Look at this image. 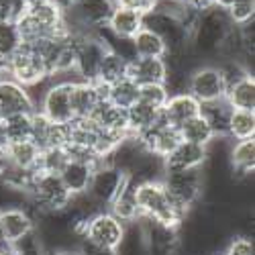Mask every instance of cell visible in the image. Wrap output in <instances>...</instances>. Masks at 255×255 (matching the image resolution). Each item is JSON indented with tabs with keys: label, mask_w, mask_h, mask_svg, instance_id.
<instances>
[{
	"label": "cell",
	"mask_w": 255,
	"mask_h": 255,
	"mask_svg": "<svg viewBox=\"0 0 255 255\" xmlns=\"http://www.w3.org/2000/svg\"><path fill=\"white\" fill-rule=\"evenodd\" d=\"M231 29H233V25H231L227 12L217 6H210L208 10L198 14L196 25H194L192 33H190V47H192V51L198 57L219 53L223 41L227 39Z\"/></svg>",
	"instance_id": "1"
},
{
	"label": "cell",
	"mask_w": 255,
	"mask_h": 255,
	"mask_svg": "<svg viewBox=\"0 0 255 255\" xmlns=\"http://www.w3.org/2000/svg\"><path fill=\"white\" fill-rule=\"evenodd\" d=\"M27 196H29V206H33L39 215H57V212L66 210L72 202V196L66 190V186H63L61 178L57 174H45V172L33 174Z\"/></svg>",
	"instance_id": "2"
},
{
	"label": "cell",
	"mask_w": 255,
	"mask_h": 255,
	"mask_svg": "<svg viewBox=\"0 0 255 255\" xmlns=\"http://www.w3.org/2000/svg\"><path fill=\"white\" fill-rule=\"evenodd\" d=\"M161 186L172 202L186 210H192L204 194V167L165 169L161 176Z\"/></svg>",
	"instance_id": "3"
},
{
	"label": "cell",
	"mask_w": 255,
	"mask_h": 255,
	"mask_svg": "<svg viewBox=\"0 0 255 255\" xmlns=\"http://www.w3.org/2000/svg\"><path fill=\"white\" fill-rule=\"evenodd\" d=\"M72 82L70 78H49L41 92L35 111L57 125H68L72 115Z\"/></svg>",
	"instance_id": "4"
},
{
	"label": "cell",
	"mask_w": 255,
	"mask_h": 255,
	"mask_svg": "<svg viewBox=\"0 0 255 255\" xmlns=\"http://www.w3.org/2000/svg\"><path fill=\"white\" fill-rule=\"evenodd\" d=\"M80 237L119 251L127 237V225L121 223L117 217H113L109 210H100L84 223Z\"/></svg>",
	"instance_id": "5"
},
{
	"label": "cell",
	"mask_w": 255,
	"mask_h": 255,
	"mask_svg": "<svg viewBox=\"0 0 255 255\" xmlns=\"http://www.w3.org/2000/svg\"><path fill=\"white\" fill-rule=\"evenodd\" d=\"M6 76L25 88H35L45 80H49L45 63L41 61V57L35 53L33 47L25 43L6 61Z\"/></svg>",
	"instance_id": "6"
},
{
	"label": "cell",
	"mask_w": 255,
	"mask_h": 255,
	"mask_svg": "<svg viewBox=\"0 0 255 255\" xmlns=\"http://www.w3.org/2000/svg\"><path fill=\"white\" fill-rule=\"evenodd\" d=\"M37 233V217L31 208L6 206L0 208V239L6 245L16 247Z\"/></svg>",
	"instance_id": "7"
},
{
	"label": "cell",
	"mask_w": 255,
	"mask_h": 255,
	"mask_svg": "<svg viewBox=\"0 0 255 255\" xmlns=\"http://www.w3.org/2000/svg\"><path fill=\"white\" fill-rule=\"evenodd\" d=\"M188 94H192L200 104L223 100L227 86L215 63H200L188 76Z\"/></svg>",
	"instance_id": "8"
},
{
	"label": "cell",
	"mask_w": 255,
	"mask_h": 255,
	"mask_svg": "<svg viewBox=\"0 0 255 255\" xmlns=\"http://www.w3.org/2000/svg\"><path fill=\"white\" fill-rule=\"evenodd\" d=\"M127 176L117 169L115 165L111 163H98L92 172V180H90V186H88V198L94 200L100 208H106L111 204V200L117 196V192L123 188Z\"/></svg>",
	"instance_id": "9"
},
{
	"label": "cell",
	"mask_w": 255,
	"mask_h": 255,
	"mask_svg": "<svg viewBox=\"0 0 255 255\" xmlns=\"http://www.w3.org/2000/svg\"><path fill=\"white\" fill-rule=\"evenodd\" d=\"M106 53L104 41L98 33H86L76 37V74L80 80H96V72L100 66V59Z\"/></svg>",
	"instance_id": "10"
},
{
	"label": "cell",
	"mask_w": 255,
	"mask_h": 255,
	"mask_svg": "<svg viewBox=\"0 0 255 255\" xmlns=\"http://www.w3.org/2000/svg\"><path fill=\"white\" fill-rule=\"evenodd\" d=\"M135 137L141 141V145L147 151H149L151 155H155V157H159V159H165L178 147V143L182 141L180 131L176 129V127L167 125L163 121V117H161L159 123H155L151 127V129H147V131H143Z\"/></svg>",
	"instance_id": "11"
},
{
	"label": "cell",
	"mask_w": 255,
	"mask_h": 255,
	"mask_svg": "<svg viewBox=\"0 0 255 255\" xmlns=\"http://www.w3.org/2000/svg\"><path fill=\"white\" fill-rule=\"evenodd\" d=\"M23 113H35V100L29 88L20 86L8 76L0 78V121Z\"/></svg>",
	"instance_id": "12"
},
{
	"label": "cell",
	"mask_w": 255,
	"mask_h": 255,
	"mask_svg": "<svg viewBox=\"0 0 255 255\" xmlns=\"http://www.w3.org/2000/svg\"><path fill=\"white\" fill-rule=\"evenodd\" d=\"M104 100V86L88 80L72 82V115L74 119H90L96 106Z\"/></svg>",
	"instance_id": "13"
},
{
	"label": "cell",
	"mask_w": 255,
	"mask_h": 255,
	"mask_svg": "<svg viewBox=\"0 0 255 255\" xmlns=\"http://www.w3.org/2000/svg\"><path fill=\"white\" fill-rule=\"evenodd\" d=\"M198 115H200V102L188 92L167 96L163 109H161L163 121L167 125L176 127V129H180L184 123H188L190 119H194Z\"/></svg>",
	"instance_id": "14"
},
{
	"label": "cell",
	"mask_w": 255,
	"mask_h": 255,
	"mask_svg": "<svg viewBox=\"0 0 255 255\" xmlns=\"http://www.w3.org/2000/svg\"><path fill=\"white\" fill-rule=\"evenodd\" d=\"M41 151L51 147H66V125H57L45 119L41 113H33L31 121V137H29Z\"/></svg>",
	"instance_id": "15"
},
{
	"label": "cell",
	"mask_w": 255,
	"mask_h": 255,
	"mask_svg": "<svg viewBox=\"0 0 255 255\" xmlns=\"http://www.w3.org/2000/svg\"><path fill=\"white\" fill-rule=\"evenodd\" d=\"M208 163V147L180 141L176 149L163 159L165 169H198Z\"/></svg>",
	"instance_id": "16"
},
{
	"label": "cell",
	"mask_w": 255,
	"mask_h": 255,
	"mask_svg": "<svg viewBox=\"0 0 255 255\" xmlns=\"http://www.w3.org/2000/svg\"><path fill=\"white\" fill-rule=\"evenodd\" d=\"M167 74V63L163 57H135L129 61V76L137 86L145 84H163Z\"/></svg>",
	"instance_id": "17"
},
{
	"label": "cell",
	"mask_w": 255,
	"mask_h": 255,
	"mask_svg": "<svg viewBox=\"0 0 255 255\" xmlns=\"http://www.w3.org/2000/svg\"><path fill=\"white\" fill-rule=\"evenodd\" d=\"M92 163L82 161V159H68V163L63 165V169L59 172V178L66 186V190L70 192V196H82L88 192V186L92 180V172H94Z\"/></svg>",
	"instance_id": "18"
},
{
	"label": "cell",
	"mask_w": 255,
	"mask_h": 255,
	"mask_svg": "<svg viewBox=\"0 0 255 255\" xmlns=\"http://www.w3.org/2000/svg\"><path fill=\"white\" fill-rule=\"evenodd\" d=\"M106 210L113 217H117L121 223L127 227L135 225L139 221V206H137V194H135V182L127 178L123 188L117 192V196L111 200V204L106 206Z\"/></svg>",
	"instance_id": "19"
},
{
	"label": "cell",
	"mask_w": 255,
	"mask_h": 255,
	"mask_svg": "<svg viewBox=\"0 0 255 255\" xmlns=\"http://www.w3.org/2000/svg\"><path fill=\"white\" fill-rule=\"evenodd\" d=\"M104 29L119 39H133L137 31L143 29V14L115 4L109 18H106Z\"/></svg>",
	"instance_id": "20"
},
{
	"label": "cell",
	"mask_w": 255,
	"mask_h": 255,
	"mask_svg": "<svg viewBox=\"0 0 255 255\" xmlns=\"http://www.w3.org/2000/svg\"><path fill=\"white\" fill-rule=\"evenodd\" d=\"M229 165L231 172L241 178H249L255 169V139L233 141L229 147Z\"/></svg>",
	"instance_id": "21"
},
{
	"label": "cell",
	"mask_w": 255,
	"mask_h": 255,
	"mask_svg": "<svg viewBox=\"0 0 255 255\" xmlns=\"http://www.w3.org/2000/svg\"><path fill=\"white\" fill-rule=\"evenodd\" d=\"M6 153H8V159H10L12 167L23 169V172H37L41 149L31 139L6 143Z\"/></svg>",
	"instance_id": "22"
},
{
	"label": "cell",
	"mask_w": 255,
	"mask_h": 255,
	"mask_svg": "<svg viewBox=\"0 0 255 255\" xmlns=\"http://www.w3.org/2000/svg\"><path fill=\"white\" fill-rule=\"evenodd\" d=\"M100 129L104 131H115V133H129V127H127V111L119 109V106L111 104L109 100H102L96 111L90 117Z\"/></svg>",
	"instance_id": "23"
},
{
	"label": "cell",
	"mask_w": 255,
	"mask_h": 255,
	"mask_svg": "<svg viewBox=\"0 0 255 255\" xmlns=\"http://www.w3.org/2000/svg\"><path fill=\"white\" fill-rule=\"evenodd\" d=\"M225 100L229 102L231 109L235 111H251L255 113V78L253 74L245 76L243 80L235 82L233 86L227 88Z\"/></svg>",
	"instance_id": "24"
},
{
	"label": "cell",
	"mask_w": 255,
	"mask_h": 255,
	"mask_svg": "<svg viewBox=\"0 0 255 255\" xmlns=\"http://www.w3.org/2000/svg\"><path fill=\"white\" fill-rule=\"evenodd\" d=\"M127 72H129V61H127L123 55L106 49V53L100 59V66H98L94 82L100 84V86H111V84H115L121 78H125Z\"/></svg>",
	"instance_id": "25"
},
{
	"label": "cell",
	"mask_w": 255,
	"mask_h": 255,
	"mask_svg": "<svg viewBox=\"0 0 255 255\" xmlns=\"http://www.w3.org/2000/svg\"><path fill=\"white\" fill-rule=\"evenodd\" d=\"M159 121H161V111L151 109V106H147L139 100L127 109V127H129L131 135H139L147 129H151Z\"/></svg>",
	"instance_id": "26"
},
{
	"label": "cell",
	"mask_w": 255,
	"mask_h": 255,
	"mask_svg": "<svg viewBox=\"0 0 255 255\" xmlns=\"http://www.w3.org/2000/svg\"><path fill=\"white\" fill-rule=\"evenodd\" d=\"M137 98H139V86L129 76L121 78L119 82L111 84V86H104V100H109L111 104L119 106L123 111L133 106Z\"/></svg>",
	"instance_id": "27"
},
{
	"label": "cell",
	"mask_w": 255,
	"mask_h": 255,
	"mask_svg": "<svg viewBox=\"0 0 255 255\" xmlns=\"http://www.w3.org/2000/svg\"><path fill=\"white\" fill-rule=\"evenodd\" d=\"M231 106L229 102L223 100H215V102H206L200 104V115L206 119V123L210 125V129L215 131L217 137L227 139V127H229V117H231Z\"/></svg>",
	"instance_id": "28"
},
{
	"label": "cell",
	"mask_w": 255,
	"mask_h": 255,
	"mask_svg": "<svg viewBox=\"0 0 255 255\" xmlns=\"http://www.w3.org/2000/svg\"><path fill=\"white\" fill-rule=\"evenodd\" d=\"M227 139L229 141L255 139V113L233 109L227 127Z\"/></svg>",
	"instance_id": "29"
},
{
	"label": "cell",
	"mask_w": 255,
	"mask_h": 255,
	"mask_svg": "<svg viewBox=\"0 0 255 255\" xmlns=\"http://www.w3.org/2000/svg\"><path fill=\"white\" fill-rule=\"evenodd\" d=\"M178 131H180L182 141L194 143V145H202V147H208L212 141L217 139L215 131L210 129V125L206 123V119L202 115H198L194 119H190L188 123H184Z\"/></svg>",
	"instance_id": "30"
},
{
	"label": "cell",
	"mask_w": 255,
	"mask_h": 255,
	"mask_svg": "<svg viewBox=\"0 0 255 255\" xmlns=\"http://www.w3.org/2000/svg\"><path fill=\"white\" fill-rule=\"evenodd\" d=\"M131 43H133L135 57H165V53H167L163 39L159 35L151 33L149 29L137 31V35L131 39Z\"/></svg>",
	"instance_id": "31"
},
{
	"label": "cell",
	"mask_w": 255,
	"mask_h": 255,
	"mask_svg": "<svg viewBox=\"0 0 255 255\" xmlns=\"http://www.w3.org/2000/svg\"><path fill=\"white\" fill-rule=\"evenodd\" d=\"M31 121H33V113H23V115H12L0 121L4 133V141L12 143V141H23L31 137Z\"/></svg>",
	"instance_id": "32"
},
{
	"label": "cell",
	"mask_w": 255,
	"mask_h": 255,
	"mask_svg": "<svg viewBox=\"0 0 255 255\" xmlns=\"http://www.w3.org/2000/svg\"><path fill=\"white\" fill-rule=\"evenodd\" d=\"M20 47H23V39H20L16 23L14 20H0V59L8 61Z\"/></svg>",
	"instance_id": "33"
},
{
	"label": "cell",
	"mask_w": 255,
	"mask_h": 255,
	"mask_svg": "<svg viewBox=\"0 0 255 255\" xmlns=\"http://www.w3.org/2000/svg\"><path fill=\"white\" fill-rule=\"evenodd\" d=\"M70 155L66 151V147H51V149H43L39 155L37 163V172H45V174H57L63 169V165L68 163Z\"/></svg>",
	"instance_id": "34"
},
{
	"label": "cell",
	"mask_w": 255,
	"mask_h": 255,
	"mask_svg": "<svg viewBox=\"0 0 255 255\" xmlns=\"http://www.w3.org/2000/svg\"><path fill=\"white\" fill-rule=\"evenodd\" d=\"M225 12H227L233 27H243L255 18V0H237V2L231 4Z\"/></svg>",
	"instance_id": "35"
},
{
	"label": "cell",
	"mask_w": 255,
	"mask_h": 255,
	"mask_svg": "<svg viewBox=\"0 0 255 255\" xmlns=\"http://www.w3.org/2000/svg\"><path fill=\"white\" fill-rule=\"evenodd\" d=\"M167 92L163 88V84H145V86H139V102L151 106V109H157L161 111L163 104L167 100Z\"/></svg>",
	"instance_id": "36"
},
{
	"label": "cell",
	"mask_w": 255,
	"mask_h": 255,
	"mask_svg": "<svg viewBox=\"0 0 255 255\" xmlns=\"http://www.w3.org/2000/svg\"><path fill=\"white\" fill-rule=\"evenodd\" d=\"M223 255H255V243L251 235H235L231 237L221 251Z\"/></svg>",
	"instance_id": "37"
},
{
	"label": "cell",
	"mask_w": 255,
	"mask_h": 255,
	"mask_svg": "<svg viewBox=\"0 0 255 255\" xmlns=\"http://www.w3.org/2000/svg\"><path fill=\"white\" fill-rule=\"evenodd\" d=\"M76 251H78V255H119V251L102 247V245H98L94 241H88L84 237H80V241L76 245Z\"/></svg>",
	"instance_id": "38"
},
{
	"label": "cell",
	"mask_w": 255,
	"mask_h": 255,
	"mask_svg": "<svg viewBox=\"0 0 255 255\" xmlns=\"http://www.w3.org/2000/svg\"><path fill=\"white\" fill-rule=\"evenodd\" d=\"M113 4L135 10L139 14H145V12H149V10L155 8V0H113Z\"/></svg>",
	"instance_id": "39"
},
{
	"label": "cell",
	"mask_w": 255,
	"mask_h": 255,
	"mask_svg": "<svg viewBox=\"0 0 255 255\" xmlns=\"http://www.w3.org/2000/svg\"><path fill=\"white\" fill-rule=\"evenodd\" d=\"M176 2H180L184 8L194 10V12H204L212 6V0H176Z\"/></svg>",
	"instance_id": "40"
},
{
	"label": "cell",
	"mask_w": 255,
	"mask_h": 255,
	"mask_svg": "<svg viewBox=\"0 0 255 255\" xmlns=\"http://www.w3.org/2000/svg\"><path fill=\"white\" fill-rule=\"evenodd\" d=\"M8 169H10V159L6 153V145H0V180L6 176Z\"/></svg>",
	"instance_id": "41"
},
{
	"label": "cell",
	"mask_w": 255,
	"mask_h": 255,
	"mask_svg": "<svg viewBox=\"0 0 255 255\" xmlns=\"http://www.w3.org/2000/svg\"><path fill=\"white\" fill-rule=\"evenodd\" d=\"M45 255H78L76 249H47Z\"/></svg>",
	"instance_id": "42"
},
{
	"label": "cell",
	"mask_w": 255,
	"mask_h": 255,
	"mask_svg": "<svg viewBox=\"0 0 255 255\" xmlns=\"http://www.w3.org/2000/svg\"><path fill=\"white\" fill-rule=\"evenodd\" d=\"M237 0H212V6H217V8H221V10H227L231 4H235Z\"/></svg>",
	"instance_id": "43"
},
{
	"label": "cell",
	"mask_w": 255,
	"mask_h": 255,
	"mask_svg": "<svg viewBox=\"0 0 255 255\" xmlns=\"http://www.w3.org/2000/svg\"><path fill=\"white\" fill-rule=\"evenodd\" d=\"M41 2H47V0H20L23 8H27V6H35V4H41Z\"/></svg>",
	"instance_id": "44"
},
{
	"label": "cell",
	"mask_w": 255,
	"mask_h": 255,
	"mask_svg": "<svg viewBox=\"0 0 255 255\" xmlns=\"http://www.w3.org/2000/svg\"><path fill=\"white\" fill-rule=\"evenodd\" d=\"M4 76H6V61L0 59V78H4Z\"/></svg>",
	"instance_id": "45"
},
{
	"label": "cell",
	"mask_w": 255,
	"mask_h": 255,
	"mask_svg": "<svg viewBox=\"0 0 255 255\" xmlns=\"http://www.w3.org/2000/svg\"><path fill=\"white\" fill-rule=\"evenodd\" d=\"M0 145H6V141H4V133H2V127H0Z\"/></svg>",
	"instance_id": "46"
},
{
	"label": "cell",
	"mask_w": 255,
	"mask_h": 255,
	"mask_svg": "<svg viewBox=\"0 0 255 255\" xmlns=\"http://www.w3.org/2000/svg\"><path fill=\"white\" fill-rule=\"evenodd\" d=\"M0 255H14V249H4V251H0Z\"/></svg>",
	"instance_id": "47"
},
{
	"label": "cell",
	"mask_w": 255,
	"mask_h": 255,
	"mask_svg": "<svg viewBox=\"0 0 255 255\" xmlns=\"http://www.w3.org/2000/svg\"><path fill=\"white\" fill-rule=\"evenodd\" d=\"M215 255H223V253H215Z\"/></svg>",
	"instance_id": "48"
},
{
	"label": "cell",
	"mask_w": 255,
	"mask_h": 255,
	"mask_svg": "<svg viewBox=\"0 0 255 255\" xmlns=\"http://www.w3.org/2000/svg\"><path fill=\"white\" fill-rule=\"evenodd\" d=\"M155 2H157V0H155Z\"/></svg>",
	"instance_id": "49"
}]
</instances>
